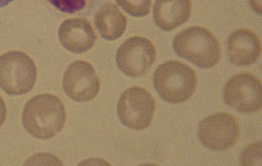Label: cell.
I'll return each mask as SVG.
<instances>
[{
    "label": "cell",
    "instance_id": "cell-1",
    "mask_svg": "<svg viewBox=\"0 0 262 166\" xmlns=\"http://www.w3.org/2000/svg\"><path fill=\"white\" fill-rule=\"evenodd\" d=\"M67 120L61 99L53 94H40L27 102L23 112L25 129L35 138L47 140L61 132Z\"/></svg>",
    "mask_w": 262,
    "mask_h": 166
},
{
    "label": "cell",
    "instance_id": "cell-2",
    "mask_svg": "<svg viewBox=\"0 0 262 166\" xmlns=\"http://www.w3.org/2000/svg\"><path fill=\"white\" fill-rule=\"evenodd\" d=\"M173 48L180 58L203 69L215 66L221 59L219 40L203 27H191L180 32L173 40Z\"/></svg>",
    "mask_w": 262,
    "mask_h": 166
},
{
    "label": "cell",
    "instance_id": "cell-3",
    "mask_svg": "<svg viewBox=\"0 0 262 166\" xmlns=\"http://www.w3.org/2000/svg\"><path fill=\"white\" fill-rule=\"evenodd\" d=\"M154 84L164 101L177 104L186 102L194 93L198 76L186 64L169 61L160 65L155 70Z\"/></svg>",
    "mask_w": 262,
    "mask_h": 166
},
{
    "label": "cell",
    "instance_id": "cell-4",
    "mask_svg": "<svg viewBox=\"0 0 262 166\" xmlns=\"http://www.w3.org/2000/svg\"><path fill=\"white\" fill-rule=\"evenodd\" d=\"M36 78L35 62L23 52H8L0 57V88L8 94L18 96L30 92Z\"/></svg>",
    "mask_w": 262,
    "mask_h": 166
},
{
    "label": "cell",
    "instance_id": "cell-5",
    "mask_svg": "<svg viewBox=\"0 0 262 166\" xmlns=\"http://www.w3.org/2000/svg\"><path fill=\"white\" fill-rule=\"evenodd\" d=\"M155 110L154 97L140 87L126 89L117 104V115L121 123L134 130L147 129L154 119Z\"/></svg>",
    "mask_w": 262,
    "mask_h": 166
},
{
    "label": "cell",
    "instance_id": "cell-6",
    "mask_svg": "<svg viewBox=\"0 0 262 166\" xmlns=\"http://www.w3.org/2000/svg\"><path fill=\"white\" fill-rule=\"evenodd\" d=\"M156 58L157 50L150 39L134 36L119 47L116 62L122 73L131 78H139L148 72Z\"/></svg>",
    "mask_w": 262,
    "mask_h": 166
},
{
    "label": "cell",
    "instance_id": "cell-7",
    "mask_svg": "<svg viewBox=\"0 0 262 166\" xmlns=\"http://www.w3.org/2000/svg\"><path fill=\"white\" fill-rule=\"evenodd\" d=\"M238 121L229 113H217L199 124V136L202 144L214 152L231 149L239 138Z\"/></svg>",
    "mask_w": 262,
    "mask_h": 166
},
{
    "label": "cell",
    "instance_id": "cell-8",
    "mask_svg": "<svg viewBox=\"0 0 262 166\" xmlns=\"http://www.w3.org/2000/svg\"><path fill=\"white\" fill-rule=\"evenodd\" d=\"M224 99L229 107L239 112H257L262 107L261 82L249 73L233 76L225 84Z\"/></svg>",
    "mask_w": 262,
    "mask_h": 166
},
{
    "label": "cell",
    "instance_id": "cell-9",
    "mask_svg": "<svg viewBox=\"0 0 262 166\" xmlns=\"http://www.w3.org/2000/svg\"><path fill=\"white\" fill-rule=\"evenodd\" d=\"M62 86L70 99L84 103L96 98L100 90V80L91 64L76 61L66 70Z\"/></svg>",
    "mask_w": 262,
    "mask_h": 166
},
{
    "label": "cell",
    "instance_id": "cell-10",
    "mask_svg": "<svg viewBox=\"0 0 262 166\" xmlns=\"http://www.w3.org/2000/svg\"><path fill=\"white\" fill-rule=\"evenodd\" d=\"M61 45L73 54H84L94 47L97 39L92 25L85 19L73 18L61 23L58 31Z\"/></svg>",
    "mask_w": 262,
    "mask_h": 166
},
{
    "label": "cell",
    "instance_id": "cell-11",
    "mask_svg": "<svg viewBox=\"0 0 262 166\" xmlns=\"http://www.w3.org/2000/svg\"><path fill=\"white\" fill-rule=\"evenodd\" d=\"M229 59L237 66H250L261 54V43L257 34L248 29L233 31L228 39Z\"/></svg>",
    "mask_w": 262,
    "mask_h": 166
},
{
    "label": "cell",
    "instance_id": "cell-12",
    "mask_svg": "<svg viewBox=\"0 0 262 166\" xmlns=\"http://www.w3.org/2000/svg\"><path fill=\"white\" fill-rule=\"evenodd\" d=\"M192 11L191 0H156L154 21L163 31H174L188 21Z\"/></svg>",
    "mask_w": 262,
    "mask_h": 166
},
{
    "label": "cell",
    "instance_id": "cell-13",
    "mask_svg": "<svg viewBox=\"0 0 262 166\" xmlns=\"http://www.w3.org/2000/svg\"><path fill=\"white\" fill-rule=\"evenodd\" d=\"M95 26L102 39L113 41L125 33L127 18L114 4L101 6L95 14Z\"/></svg>",
    "mask_w": 262,
    "mask_h": 166
},
{
    "label": "cell",
    "instance_id": "cell-14",
    "mask_svg": "<svg viewBox=\"0 0 262 166\" xmlns=\"http://www.w3.org/2000/svg\"><path fill=\"white\" fill-rule=\"evenodd\" d=\"M119 6L133 17H145L151 11L152 0H116Z\"/></svg>",
    "mask_w": 262,
    "mask_h": 166
},
{
    "label": "cell",
    "instance_id": "cell-15",
    "mask_svg": "<svg viewBox=\"0 0 262 166\" xmlns=\"http://www.w3.org/2000/svg\"><path fill=\"white\" fill-rule=\"evenodd\" d=\"M57 10L62 13H76L84 9L86 0H47Z\"/></svg>",
    "mask_w": 262,
    "mask_h": 166
},
{
    "label": "cell",
    "instance_id": "cell-16",
    "mask_svg": "<svg viewBox=\"0 0 262 166\" xmlns=\"http://www.w3.org/2000/svg\"><path fill=\"white\" fill-rule=\"evenodd\" d=\"M261 152L260 144H252L248 147L244 152V156L242 159L243 165H251V160H252V156L260 161V157H261V152Z\"/></svg>",
    "mask_w": 262,
    "mask_h": 166
},
{
    "label": "cell",
    "instance_id": "cell-17",
    "mask_svg": "<svg viewBox=\"0 0 262 166\" xmlns=\"http://www.w3.org/2000/svg\"><path fill=\"white\" fill-rule=\"evenodd\" d=\"M7 108L6 105L3 100L2 98L0 97V127L4 125V121L6 120Z\"/></svg>",
    "mask_w": 262,
    "mask_h": 166
},
{
    "label": "cell",
    "instance_id": "cell-18",
    "mask_svg": "<svg viewBox=\"0 0 262 166\" xmlns=\"http://www.w3.org/2000/svg\"><path fill=\"white\" fill-rule=\"evenodd\" d=\"M250 3H251V5H252V9L256 11L258 14L260 15V13H261V11H260V9H261L260 0H251Z\"/></svg>",
    "mask_w": 262,
    "mask_h": 166
},
{
    "label": "cell",
    "instance_id": "cell-19",
    "mask_svg": "<svg viewBox=\"0 0 262 166\" xmlns=\"http://www.w3.org/2000/svg\"><path fill=\"white\" fill-rule=\"evenodd\" d=\"M13 0H0V9L9 5Z\"/></svg>",
    "mask_w": 262,
    "mask_h": 166
}]
</instances>
